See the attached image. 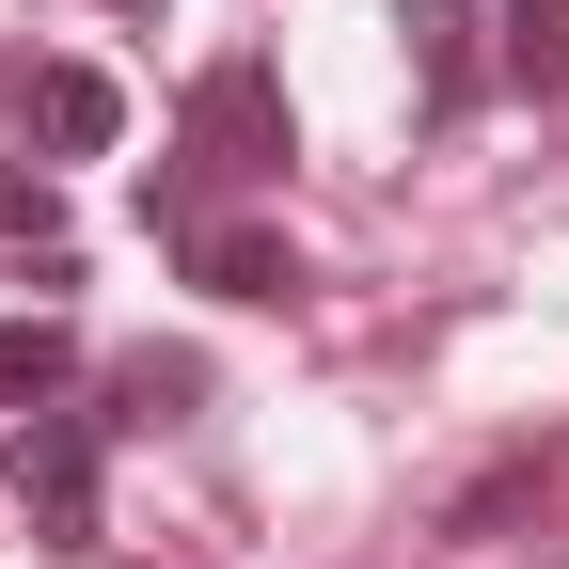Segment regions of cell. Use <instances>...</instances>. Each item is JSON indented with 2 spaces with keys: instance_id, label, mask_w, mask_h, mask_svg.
I'll list each match as a JSON object with an SVG mask.
<instances>
[{
  "instance_id": "1",
  "label": "cell",
  "mask_w": 569,
  "mask_h": 569,
  "mask_svg": "<svg viewBox=\"0 0 569 569\" xmlns=\"http://www.w3.org/2000/svg\"><path fill=\"white\" fill-rule=\"evenodd\" d=\"M96 459H111V411H17V443H0V475H17V522L32 538H96Z\"/></svg>"
},
{
  "instance_id": "2",
  "label": "cell",
  "mask_w": 569,
  "mask_h": 569,
  "mask_svg": "<svg viewBox=\"0 0 569 569\" xmlns=\"http://www.w3.org/2000/svg\"><path fill=\"white\" fill-rule=\"evenodd\" d=\"M190 174H284V80L253 48H222L190 80Z\"/></svg>"
},
{
  "instance_id": "3",
  "label": "cell",
  "mask_w": 569,
  "mask_h": 569,
  "mask_svg": "<svg viewBox=\"0 0 569 569\" xmlns=\"http://www.w3.org/2000/svg\"><path fill=\"white\" fill-rule=\"evenodd\" d=\"M174 253H190V284H222V301H301V253L269 222H190Z\"/></svg>"
},
{
  "instance_id": "4",
  "label": "cell",
  "mask_w": 569,
  "mask_h": 569,
  "mask_svg": "<svg viewBox=\"0 0 569 569\" xmlns=\"http://www.w3.org/2000/svg\"><path fill=\"white\" fill-rule=\"evenodd\" d=\"M17 96H32V142H48V159H96V142L127 127V96L96 80V63H32Z\"/></svg>"
},
{
  "instance_id": "5",
  "label": "cell",
  "mask_w": 569,
  "mask_h": 569,
  "mask_svg": "<svg viewBox=\"0 0 569 569\" xmlns=\"http://www.w3.org/2000/svg\"><path fill=\"white\" fill-rule=\"evenodd\" d=\"M396 32H411V96L475 111V0H396Z\"/></svg>"
},
{
  "instance_id": "6",
  "label": "cell",
  "mask_w": 569,
  "mask_h": 569,
  "mask_svg": "<svg viewBox=\"0 0 569 569\" xmlns=\"http://www.w3.org/2000/svg\"><path fill=\"white\" fill-rule=\"evenodd\" d=\"M63 380H80V332L63 317H0V411H48Z\"/></svg>"
},
{
  "instance_id": "7",
  "label": "cell",
  "mask_w": 569,
  "mask_h": 569,
  "mask_svg": "<svg viewBox=\"0 0 569 569\" xmlns=\"http://www.w3.org/2000/svg\"><path fill=\"white\" fill-rule=\"evenodd\" d=\"M0 253H32L48 284H80V253H63V190H48V159H32V174L0 159Z\"/></svg>"
},
{
  "instance_id": "8",
  "label": "cell",
  "mask_w": 569,
  "mask_h": 569,
  "mask_svg": "<svg viewBox=\"0 0 569 569\" xmlns=\"http://www.w3.org/2000/svg\"><path fill=\"white\" fill-rule=\"evenodd\" d=\"M490 32H507V48H490V63H507V96H569V0H507Z\"/></svg>"
},
{
  "instance_id": "9",
  "label": "cell",
  "mask_w": 569,
  "mask_h": 569,
  "mask_svg": "<svg viewBox=\"0 0 569 569\" xmlns=\"http://www.w3.org/2000/svg\"><path fill=\"white\" fill-rule=\"evenodd\" d=\"M190 396H206V365H190V348H142V365L111 380V427H174Z\"/></svg>"
},
{
  "instance_id": "10",
  "label": "cell",
  "mask_w": 569,
  "mask_h": 569,
  "mask_svg": "<svg viewBox=\"0 0 569 569\" xmlns=\"http://www.w3.org/2000/svg\"><path fill=\"white\" fill-rule=\"evenodd\" d=\"M127 17H159V0H127Z\"/></svg>"
}]
</instances>
